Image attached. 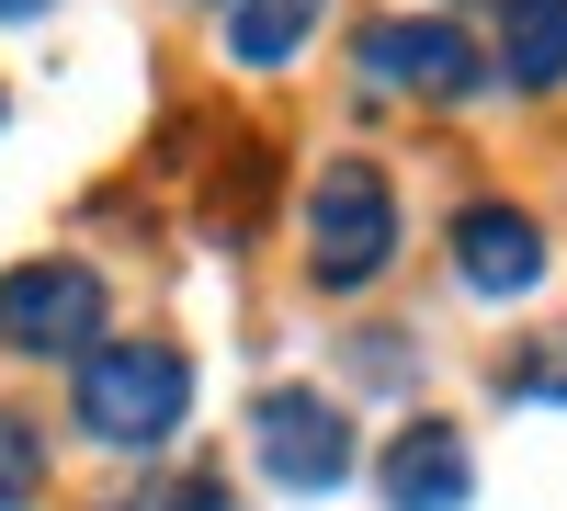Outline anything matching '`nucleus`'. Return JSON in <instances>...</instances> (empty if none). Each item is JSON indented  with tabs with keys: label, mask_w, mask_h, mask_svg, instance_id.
Wrapping results in <instances>:
<instances>
[{
	"label": "nucleus",
	"mask_w": 567,
	"mask_h": 511,
	"mask_svg": "<svg viewBox=\"0 0 567 511\" xmlns=\"http://www.w3.org/2000/svg\"><path fill=\"white\" fill-rule=\"evenodd\" d=\"M182 409H194V364L182 341H103L80 352V432L114 443V454H148L182 432Z\"/></svg>",
	"instance_id": "f257e3e1"
},
{
	"label": "nucleus",
	"mask_w": 567,
	"mask_h": 511,
	"mask_svg": "<svg viewBox=\"0 0 567 511\" xmlns=\"http://www.w3.org/2000/svg\"><path fill=\"white\" fill-rule=\"evenodd\" d=\"M386 262H398V194H386V171H374V160H329L307 182V273L329 296H352Z\"/></svg>",
	"instance_id": "f03ea898"
},
{
	"label": "nucleus",
	"mask_w": 567,
	"mask_h": 511,
	"mask_svg": "<svg viewBox=\"0 0 567 511\" xmlns=\"http://www.w3.org/2000/svg\"><path fill=\"white\" fill-rule=\"evenodd\" d=\"M103 273L91 262H12L0 273V341L12 352H103Z\"/></svg>",
	"instance_id": "7ed1b4c3"
},
{
	"label": "nucleus",
	"mask_w": 567,
	"mask_h": 511,
	"mask_svg": "<svg viewBox=\"0 0 567 511\" xmlns=\"http://www.w3.org/2000/svg\"><path fill=\"white\" fill-rule=\"evenodd\" d=\"M250 443H261V478L272 489H341L352 478V421L329 398H307V387H272L261 421H250Z\"/></svg>",
	"instance_id": "20e7f679"
},
{
	"label": "nucleus",
	"mask_w": 567,
	"mask_h": 511,
	"mask_svg": "<svg viewBox=\"0 0 567 511\" xmlns=\"http://www.w3.org/2000/svg\"><path fill=\"white\" fill-rule=\"evenodd\" d=\"M363 69L386 80V91L454 103V91H477V45H465L443 12H386V23H363Z\"/></svg>",
	"instance_id": "39448f33"
},
{
	"label": "nucleus",
	"mask_w": 567,
	"mask_h": 511,
	"mask_svg": "<svg viewBox=\"0 0 567 511\" xmlns=\"http://www.w3.org/2000/svg\"><path fill=\"white\" fill-rule=\"evenodd\" d=\"M374 489H386V511H465L477 454H465L454 421H409V432L386 443V467H374Z\"/></svg>",
	"instance_id": "423d86ee"
},
{
	"label": "nucleus",
	"mask_w": 567,
	"mask_h": 511,
	"mask_svg": "<svg viewBox=\"0 0 567 511\" xmlns=\"http://www.w3.org/2000/svg\"><path fill=\"white\" fill-rule=\"evenodd\" d=\"M454 273L477 296H534L545 285V227L523 205H465L454 216Z\"/></svg>",
	"instance_id": "0eeeda50"
},
{
	"label": "nucleus",
	"mask_w": 567,
	"mask_h": 511,
	"mask_svg": "<svg viewBox=\"0 0 567 511\" xmlns=\"http://www.w3.org/2000/svg\"><path fill=\"white\" fill-rule=\"evenodd\" d=\"M499 69L523 91L567 80V0H499Z\"/></svg>",
	"instance_id": "6e6552de"
},
{
	"label": "nucleus",
	"mask_w": 567,
	"mask_h": 511,
	"mask_svg": "<svg viewBox=\"0 0 567 511\" xmlns=\"http://www.w3.org/2000/svg\"><path fill=\"white\" fill-rule=\"evenodd\" d=\"M318 12H329V0H239V12H227V58H239V69H284L318 34Z\"/></svg>",
	"instance_id": "1a4fd4ad"
},
{
	"label": "nucleus",
	"mask_w": 567,
	"mask_h": 511,
	"mask_svg": "<svg viewBox=\"0 0 567 511\" xmlns=\"http://www.w3.org/2000/svg\"><path fill=\"white\" fill-rule=\"evenodd\" d=\"M511 398H567V330H556V341H534L523 364H511Z\"/></svg>",
	"instance_id": "9d476101"
},
{
	"label": "nucleus",
	"mask_w": 567,
	"mask_h": 511,
	"mask_svg": "<svg viewBox=\"0 0 567 511\" xmlns=\"http://www.w3.org/2000/svg\"><path fill=\"white\" fill-rule=\"evenodd\" d=\"M23 489H34V432L0 421V511H23Z\"/></svg>",
	"instance_id": "9b49d317"
},
{
	"label": "nucleus",
	"mask_w": 567,
	"mask_h": 511,
	"mask_svg": "<svg viewBox=\"0 0 567 511\" xmlns=\"http://www.w3.org/2000/svg\"><path fill=\"white\" fill-rule=\"evenodd\" d=\"M148 511H227V478H216V467H205V478H171Z\"/></svg>",
	"instance_id": "f8f14e48"
},
{
	"label": "nucleus",
	"mask_w": 567,
	"mask_h": 511,
	"mask_svg": "<svg viewBox=\"0 0 567 511\" xmlns=\"http://www.w3.org/2000/svg\"><path fill=\"white\" fill-rule=\"evenodd\" d=\"M23 12H45V0H0V23H23Z\"/></svg>",
	"instance_id": "ddd939ff"
}]
</instances>
